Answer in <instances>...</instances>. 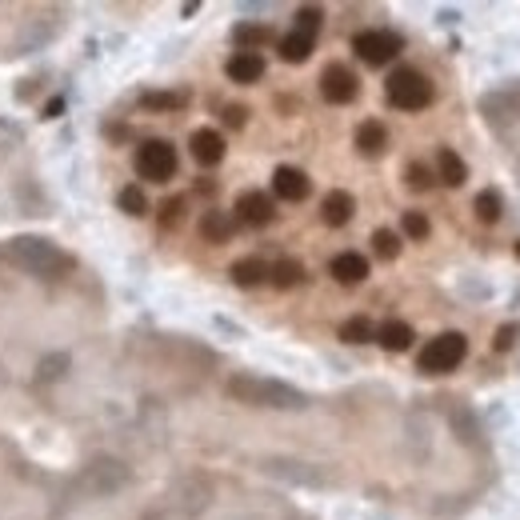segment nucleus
Listing matches in <instances>:
<instances>
[{"label": "nucleus", "mask_w": 520, "mask_h": 520, "mask_svg": "<svg viewBox=\"0 0 520 520\" xmlns=\"http://www.w3.org/2000/svg\"><path fill=\"white\" fill-rule=\"evenodd\" d=\"M225 393L232 401L240 404H253V408H304L309 404V396L301 393V388L284 385V380H273V376H256V373H237L228 376Z\"/></svg>", "instance_id": "1"}, {"label": "nucleus", "mask_w": 520, "mask_h": 520, "mask_svg": "<svg viewBox=\"0 0 520 520\" xmlns=\"http://www.w3.org/2000/svg\"><path fill=\"white\" fill-rule=\"evenodd\" d=\"M5 256L13 260L16 268H24V273L41 276V281H57V276H69L72 273V256L64 253L60 245H52L49 237H16L5 245Z\"/></svg>", "instance_id": "2"}, {"label": "nucleus", "mask_w": 520, "mask_h": 520, "mask_svg": "<svg viewBox=\"0 0 520 520\" xmlns=\"http://www.w3.org/2000/svg\"><path fill=\"white\" fill-rule=\"evenodd\" d=\"M385 97L393 108H401V113H424V108L432 105V80L424 77V72L416 69H396L393 77L385 80Z\"/></svg>", "instance_id": "3"}, {"label": "nucleus", "mask_w": 520, "mask_h": 520, "mask_svg": "<svg viewBox=\"0 0 520 520\" xmlns=\"http://www.w3.org/2000/svg\"><path fill=\"white\" fill-rule=\"evenodd\" d=\"M464 357H469V340H464V332H441V337L429 340V345L421 348L416 365H421V373L441 376V373H452V368H460Z\"/></svg>", "instance_id": "4"}, {"label": "nucleus", "mask_w": 520, "mask_h": 520, "mask_svg": "<svg viewBox=\"0 0 520 520\" xmlns=\"http://www.w3.org/2000/svg\"><path fill=\"white\" fill-rule=\"evenodd\" d=\"M133 164H136V172H141V181L164 184V181L176 176V148L169 141H144L141 148H136Z\"/></svg>", "instance_id": "5"}, {"label": "nucleus", "mask_w": 520, "mask_h": 520, "mask_svg": "<svg viewBox=\"0 0 520 520\" xmlns=\"http://www.w3.org/2000/svg\"><path fill=\"white\" fill-rule=\"evenodd\" d=\"M401 49H404L401 36H396V32H380V29L357 32V41H352V52H357V57L365 60L368 69H380V64H388Z\"/></svg>", "instance_id": "6"}, {"label": "nucleus", "mask_w": 520, "mask_h": 520, "mask_svg": "<svg viewBox=\"0 0 520 520\" xmlns=\"http://www.w3.org/2000/svg\"><path fill=\"white\" fill-rule=\"evenodd\" d=\"M320 97L329 100V105H352V100L360 97L357 72H352L348 64H329V69L320 72Z\"/></svg>", "instance_id": "7"}, {"label": "nucleus", "mask_w": 520, "mask_h": 520, "mask_svg": "<svg viewBox=\"0 0 520 520\" xmlns=\"http://www.w3.org/2000/svg\"><path fill=\"white\" fill-rule=\"evenodd\" d=\"M128 485V469L120 460H92L85 469V492L88 497H108V492Z\"/></svg>", "instance_id": "8"}, {"label": "nucleus", "mask_w": 520, "mask_h": 520, "mask_svg": "<svg viewBox=\"0 0 520 520\" xmlns=\"http://www.w3.org/2000/svg\"><path fill=\"white\" fill-rule=\"evenodd\" d=\"M273 217H276V209H273V197H268V192H245V197L237 200V220H240V225L265 228V225H273Z\"/></svg>", "instance_id": "9"}, {"label": "nucleus", "mask_w": 520, "mask_h": 520, "mask_svg": "<svg viewBox=\"0 0 520 520\" xmlns=\"http://www.w3.org/2000/svg\"><path fill=\"white\" fill-rule=\"evenodd\" d=\"M273 192L281 200H289V204H301V200H309V192H312V181L304 176L301 169H289V164H281V169L273 172Z\"/></svg>", "instance_id": "10"}, {"label": "nucleus", "mask_w": 520, "mask_h": 520, "mask_svg": "<svg viewBox=\"0 0 520 520\" xmlns=\"http://www.w3.org/2000/svg\"><path fill=\"white\" fill-rule=\"evenodd\" d=\"M189 148H192V161L204 164V169L225 161V136H220L217 128H197V133L189 136Z\"/></svg>", "instance_id": "11"}, {"label": "nucleus", "mask_w": 520, "mask_h": 520, "mask_svg": "<svg viewBox=\"0 0 520 520\" xmlns=\"http://www.w3.org/2000/svg\"><path fill=\"white\" fill-rule=\"evenodd\" d=\"M225 77L232 85H256V80L265 77V57H260V52H232L225 64Z\"/></svg>", "instance_id": "12"}, {"label": "nucleus", "mask_w": 520, "mask_h": 520, "mask_svg": "<svg viewBox=\"0 0 520 520\" xmlns=\"http://www.w3.org/2000/svg\"><path fill=\"white\" fill-rule=\"evenodd\" d=\"M352 212H357V200H352V192H345V189L329 192V197L320 200V217L329 228H345L352 220Z\"/></svg>", "instance_id": "13"}, {"label": "nucleus", "mask_w": 520, "mask_h": 520, "mask_svg": "<svg viewBox=\"0 0 520 520\" xmlns=\"http://www.w3.org/2000/svg\"><path fill=\"white\" fill-rule=\"evenodd\" d=\"M329 273L337 276L340 284H360L368 276V256H360V253H337L332 256V265H329Z\"/></svg>", "instance_id": "14"}, {"label": "nucleus", "mask_w": 520, "mask_h": 520, "mask_svg": "<svg viewBox=\"0 0 520 520\" xmlns=\"http://www.w3.org/2000/svg\"><path fill=\"white\" fill-rule=\"evenodd\" d=\"M232 232H237V217H232V212L212 209L200 217V237L209 240V245H225V240H232Z\"/></svg>", "instance_id": "15"}, {"label": "nucleus", "mask_w": 520, "mask_h": 520, "mask_svg": "<svg viewBox=\"0 0 520 520\" xmlns=\"http://www.w3.org/2000/svg\"><path fill=\"white\" fill-rule=\"evenodd\" d=\"M436 176H441L444 184H452V189L469 181V164L460 161L457 148H441V153H436Z\"/></svg>", "instance_id": "16"}, {"label": "nucleus", "mask_w": 520, "mask_h": 520, "mask_svg": "<svg viewBox=\"0 0 520 520\" xmlns=\"http://www.w3.org/2000/svg\"><path fill=\"white\" fill-rule=\"evenodd\" d=\"M276 49H281V57L289 60V64H304L312 57V49H317V36H304V32H284L281 36V44H276Z\"/></svg>", "instance_id": "17"}, {"label": "nucleus", "mask_w": 520, "mask_h": 520, "mask_svg": "<svg viewBox=\"0 0 520 520\" xmlns=\"http://www.w3.org/2000/svg\"><path fill=\"white\" fill-rule=\"evenodd\" d=\"M376 340L385 345L388 352H404V348H413V324H404V320H385L376 329Z\"/></svg>", "instance_id": "18"}, {"label": "nucleus", "mask_w": 520, "mask_h": 520, "mask_svg": "<svg viewBox=\"0 0 520 520\" xmlns=\"http://www.w3.org/2000/svg\"><path fill=\"white\" fill-rule=\"evenodd\" d=\"M385 144H388V133H385V125H380V120H365V125L357 128V148L365 156L385 153Z\"/></svg>", "instance_id": "19"}, {"label": "nucleus", "mask_w": 520, "mask_h": 520, "mask_svg": "<svg viewBox=\"0 0 520 520\" xmlns=\"http://www.w3.org/2000/svg\"><path fill=\"white\" fill-rule=\"evenodd\" d=\"M72 368V357L69 352H49V357L36 365V380L41 385H57V380H64V373Z\"/></svg>", "instance_id": "20"}, {"label": "nucleus", "mask_w": 520, "mask_h": 520, "mask_svg": "<svg viewBox=\"0 0 520 520\" xmlns=\"http://www.w3.org/2000/svg\"><path fill=\"white\" fill-rule=\"evenodd\" d=\"M265 276H268V265H265V260H256V256L237 260V265H232V281H237L240 289H256Z\"/></svg>", "instance_id": "21"}, {"label": "nucleus", "mask_w": 520, "mask_h": 520, "mask_svg": "<svg viewBox=\"0 0 520 520\" xmlns=\"http://www.w3.org/2000/svg\"><path fill=\"white\" fill-rule=\"evenodd\" d=\"M340 340H348V345H368V340H376V324L368 317H348L340 324Z\"/></svg>", "instance_id": "22"}, {"label": "nucleus", "mask_w": 520, "mask_h": 520, "mask_svg": "<svg viewBox=\"0 0 520 520\" xmlns=\"http://www.w3.org/2000/svg\"><path fill=\"white\" fill-rule=\"evenodd\" d=\"M472 212H477L485 225H492V220H500V212H505V200H500L497 189H485V192H477V200H472Z\"/></svg>", "instance_id": "23"}, {"label": "nucleus", "mask_w": 520, "mask_h": 520, "mask_svg": "<svg viewBox=\"0 0 520 520\" xmlns=\"http://www.w3.org/2000/svg\"><path fill=\"white\" fill-rule=\"evenodd\" d=\"M116 204H120V212H128V217H144V212H148V197H144L141 184H125Z\"/></svg>", "instance_id": "24"}, {"label": "nucleus", "mask_w": 520, "mask_h": 520, "mask_svg": "<svg viewBox=\"0 0 520 520\" xmlns=\"http://www.w3.org/2000/svg\"><path fill=\"white\" fill-rule=\"evenodd\" d=\"M144 108H161V113H176L189 105V92H144Z\"/></svg>", "instance_id": "25"}, {"label": "nucleus", "mask_w": 520, "mask_h": 520, "mask_svg": "<svg viewBox=\"0 0 520 520\" xmlns=\"http://www.w3.org/2000/svg\"><path fill=\"white\" fill-rule=\"evenodd\" d=\"M268 276H273L276 289H296V284H301V276H304V268L296 265V260H281V265L268 268Z\"/></svg>", "instance_id": "26"}, {"label": "nucleus", "mask_w": 520, "mask_h": 520, "mask_svg": "<svg viewBox=\"0 0 520 520\" xmlns=\"http://www.w3.org/2000/svg\"><path fill=\"white\" fill-rule=\"evenodd\" d=\"M232 36H237L240 52H256L265 41H273V32L260 29V24H237V32H232Z\"/></svg>", "instance_id": "27"}, {"label": "nucleus", "mask_w": 520, "mask_h": 520, "mask_svg": "<svg viewBox=\"0 0 520 520\" xmlns=\"http://www.w3.org/2000/svg\"><path fill=\"white\" fill-rule=\"evenodd\" d=\"M373 253L380 260H396V256H401V237H396V232H388V228H376L373 232Z\"/></svg>", "instance_id": "28"}, {"label": "nucleus", "mask_w": 520, "mask_h": 520, "mask_svg": "<svg viewBox=\"0 0 520 520\" xmlns=\"http://www.w3.org/2000/svg\"><path fill=\"white\" fill-rule=\"evenodd\" d=\"M401 228H404V237H413V240H429V232H432V225H429V217L424 212H404V220H401Z\"/></svg>", "instance_id": "29"}, {"label": "nucleus", "mask_w": 520, "mask_h": 520, "mask_svg": "<svg viewBox=\"0 0 520 520\" xmlns=\"http://www.w3.org/2000/svg\"><path fill=\"white\" fill-rule=\"evenodd\" d=\"M296 32H304V36H317L320 32V8H301L296 13Z\"/></svg>", "instance_id": "30"}, {"label": "nucleus", "mask_w": 520, "mask_h": 520, "mask_svg": "<svg viewBox=\"0 0 520 520\" xmlns=\"http://www.w3.org/2000/svg\"><path fill=\"white\" fill-rule=\"evenodd\" d=\"M408 184H413L416 192H424V189H432V172L424 169V164H408Z\"/></svg>", "instance_id": "31"}, {"label": "nucleus", "mask_w": 520, "mask_h": 520, "mask_svg": "<svg viewBox=\"0 0 520 520\" xmlns=\"http://www.w3.org/2000/svg\"><path fill=\"white\" fill-rule=\"evenodd\" d=\"M245 120H248V108L245 105H228L225 108V125L228 128H245Z\"/></svg>", "instance_id": "32"}, {"label": "nucleus", "mask_w": 520, "mask_h": 520, "mask_svg": "<svg viewBox=\"0 0 520 520\" xmlns=\"http://www.w3.org/2000/svg\"><path fill=\"white\" fill-rule=\"evenodd\" d=\"M16 141H21V128L8 125V120H0V153H5V148H13Z\"/></svg>", "instance_id": "33"}, {"label": "nucleus", "mask_w": 520, "mask_h": 520, "mask_svg": "<svg viewBox=\"0 0 520 520\" xmlns=\"http://www.w3.org/2000/svg\"><path fill=\"white\" fill-rule=\"evenodd\" d=\"M181 212H184V200H169L164 204V225H181Z\"/></svg>", "instance_id": "34"}, {"label": "nucleus", "mask_w": 520, "mask_h": 520, "mask_svg": "<svg viewBox=\"0 0 520 520\" xmlns=\"http://www.w3.org/2000/svg\"><path fill=\"white\" fill-rule=\"evenodd\" d=\"M60 113H64V100H60V97H52L49 105H44V120H57Z\"/></svg>", "instance_id": "35"}, {"label": "nucleus", "mask_w": 520, "mask_h": 520, "mask_svg": "<svg viewBox=\"0 0 520 520\" xmlns=\"http://www.w3.org/2000/svg\"><path fill=\"white\" fill-rule=\"evenodd\" d=\"M513 345V329H500V337H497V348H508Z\"/></svg>", "instance_id": "36"}, {"label": "nucleus", "mask_w": 520, "mask_h": 520, "mask_svg": "<svg viewBox=\"0 0 520 520\" xmlns=\"http://www.w3.org/2000/svg\"><path fill=\"white\" fill-rule=\"evenodd\" d=\"M513 253H516V260H520V240H516V248H513Z\"/></svg>", "instance_id": "37"}]
</instances>
